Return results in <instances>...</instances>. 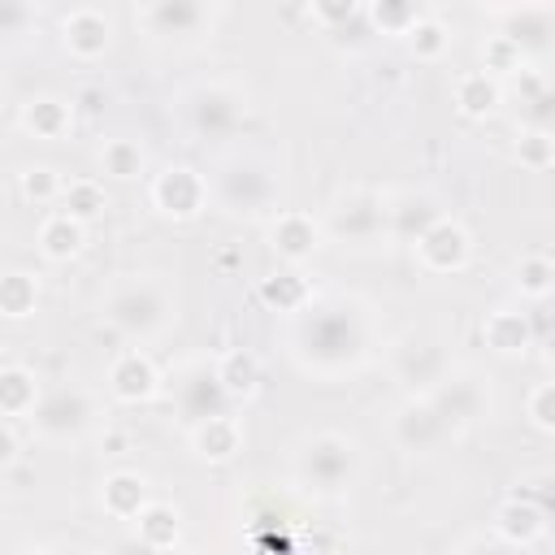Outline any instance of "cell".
Instances as JSON below:
<instances>
[{"label": "cell", "instance_id": "obj_23", "mask_svg": "<svg viewBox=\"0 0 555 555\" xmlns=\"http://www.w3.org/2000/svg\"><path fill=\"white\" fill-rule=\"evenodd\" d=\"M217 382L225 386V395H256V382H260V364L251 351H225L217 364Z\"/></svg>", "mask_w": 555, "mask_h": 555}, {"label": "cell", "instance_id": "obj_30", "mask_svg": "<svg viewBox=\"0 0 555 555\" xmlns=\"http://www.w3.org/2000/svg\"><path fill=\"white\" fill-rule=\"evenodd\" d=\"M494 100H499V91H494V82H490L486 74H464V78L455 82V104H460L468 117L490 113V108H494Z\"/></svg>", "mask_w": 555, "mask_h": 555}, {"label": "cell", "instance_id": "obj_18", "mask_svg": "<svg viewBox=\"0 0 555 555\" xmlns=\"http://www.w3.org/2000/svg\"><path fill=\"white\" fill-rule=\"evenodd\" d=\"M191 447H195V455H204V460H230V455L238 451V425H234L225 412L204 416V421L191 425Z\"/></svg>", "mask_w": 555, "mask_h": 555}, {"label": "cell", "instance_id": "obj_19", "mask_svg": "<svg viewBox=\"0 0 555 555\" xmlns=\"http://www.w3.org/2000/svg\"><path fill=\"white\" fill-rule=\"evenodd\" d=\"M100 503H104L108 516L134 520V516L147 507V481H143L139 473H113V477L104 481V490H100Z\"/></svg>", "mask_w": 555, "mask_h": 555}, {"label": "cell", "instance_id": "obj_3", "mask_svg": "<svg viewBox=\"0 0 555 555\" xmlns=\"http://www.w3.org/2000/svg\"><path fill=\"white\" fill-rule=\"evenodd\" d=\"M273 191H278V182H273L269 165L256 160V156H230L217 169V199H221L225 212L256 217L273 204Z\"/></svg>", "mask_w": 555, "mask_h": 555}, {"label": "cell", "instance_id": "obj_41", "mask_svg": "<svg viewBox=\"0 0 555 555\" xmlns=\"http://www.w3.org/2000/svg\"><path fill=\"white\" fill-rule=\"evenodd\" d=\"M551 395H555L551 386H542V390L533 395V425H538V429H551V412H546V403H551Z\"/></svg>", "mask_w": 555, "mask_h": 555}, {"label": "cell", "instance_id": "obj_26", "mask_svg": "<svg viewBox=\"0 0 555 555\" xmlns=\"http://www.w3.org/2000/svg\"><path fill=\"white\" fill-rule=\"evenodd\" d=\"M35 377L26 369H4L0 373V412L4 416H22L35 408Z\"/></svg>", "mask_w": 555, "mask_h": 555}, {"label": "cell", "instance_id": "obj_28", "mask_svg": "<svg viewBox=\"0 0 555 555\" xmlns=\"http://www.w3.org/2000/svg\"><path fill=\"white\" fill-rule=\"evenodd\" d=\"M100 169L108 178H139L143 173V147L130 139H108L100 152Z\"/></svg>", "mask_w": 555, "mask_h": 555}, {"label": "cell", "instance_id": "obj_36", "mask_svg": "<svg viewBox=\"0 0 555 555\" xmlns=\"http://www.w3.org/2000/svg\"><path fill=\"white\" fill-rule=\"evenodd\" d=\"M30 26V0H0V39H13Z\"/></svg>", "mask_w": 555, "mask_h": 555}, {"label": "cell", "instance_id": "obj_13", "mask_svg": "<svg viewBox=\"0 0 555 555\" xmlns=\"http://www.w3.org/2000/svg\"><path fill=\"white\" fill-rule=\"evenodd\" d=\"M425 399L438 408V416H442L447 425H468V421H477L481 408H486V390H481L473 377H451V373H447L438 386H429Z\"/></svg>", "mask_w": 555, "mask_h": 555}, {"label": "cell", "instance_id": "obj_40", "mask_svg": "<svg viewBox=\"0 0 555 555\" xmlns=\"http://www.w3.org/2000/svg\"><path fill=\"white\" fill-rule=\"evenodd\" d=\"M56 186H61V182H56V173H52V169H30V173L22 178V191H26L30 199H48Z\"/></svg>", "mask_w": 555, "mask_h": 555}, {"label": "cell", "instance_id": "obj_35", "mask_svg": "<svg viewBox=\"0 0 555 555\" xmlns=\"http://www.w3.org/2000/svg\"><path fill=\"white\" fill-rule=\"evenodd\" d=\"M403 35H412V48H416L421 56H438L442 43H447V30H442L438 22H412Z\"/></svg>", "mask_w": 555, "mask_h": 555}, {"label": "cell", "instance_id": "obj_27", "mask_svg": "<svg viewBox=\"0 0 555 555\" xmlns=\"http://www.w3.org/2000/svg\"><path fill=\"white\" fill-rule=\"evenodd\" d=\"M22 126L35 130L39 139H56L65 126H69V108L61 100H30L22 108Z\"/></svg>", "mask_w": 555, "mask_h": 555}, {"label": "cell", "instance_id": "obj_31", "mask_svg": "<svg viewBox=\"0 0 555 555\" xmlns=\"http://www.w3.org/2000/svg\"><path fill=\"white\" fill-rule=\"evenodd\" d=\"M546 30H551V22H546V13L542 9H529V4H520V17L507 26V43L512 48H542L546 43Z\"/></svg>", "mask_w": 555, "mask_h": 555}, {"label": "cell", "instance_id": "obj_42", "mask_svg": "<svg viewBox=\"0 0 555 555\" xmlns=\"http://www.w3.org/2000/svg\"><path fill=\"white\" fill-rule=\"evenodd\" d=\"M13 455H17V438L0 425V468H4V464H13Z\"/></svg>", "mask_w": 555, "mask_h": 555}, {"label": "cell", "instance_id": "obj_25", "mask_svg": "<svg viewBox=\"0 0 555 555\" xmlns=\"http://www.w3.org/2000/svg\"><path fill=\"white\" fill-rule=\"evenodd\" d=\"M481 334H486V343H490L494 351H503V356L525 351V343H529V325H525V317H516V312H494V317L481 325Z\"/></svg>", "mask_w": 555, "mask_h": 555}, {"label": "cell", "instance_id": "obj_1", "mask_svg": "<svg viewBox=\"0 0 555 555\" xmlns=\"http://www.w3.org/2000/svg\"><path fill=\"white\" fill-rule=\"evenodd\" d=\"M291 343H295L299 364L338 373L364 356V321L347 299L317 304V308H308V317H299Z\"/></svg>", "mask_w": 555, "mask_h": 555}, {"label": "cell", "instance_id": "obj_2", "mask_svg": "<svg viewBox=\"0 0 555 555\" xmlns=\"http://www.w3.org/2000/svg\"><path fill=\"white\" fill-rule=\"evenodd\" d=\"M360 455L356 442L343 434H312L295 451V481L312 494H343L356 481Z\"/></svg>", "mask_w": 555, "mask_h": 555}, {"label": "cell", "instance_id": "obj_32", "mask_svg": "<svg viewBox=\"0 0 555 555\" xmlns=\"http://www.w3.org/2000/svg\"><path fill=\"white\" fill-rule=\"evenodd\" d=\"M260 295H264L269 304H278L282 312H304V304H308V286H304L299 273H278V278H269V282L260 286Z\"/></svg>", "mask_w": 555, "mask_h": 555}, {"label": "cell", "instance_id": "obj_22", "mask_svg": "<svg viewBox=\"0 0 555 555\" xmlns=\"http://www.w3.org/2000/svg\"><path fill=\"white\" fill-rule=\"evenodd\" d=\"M39 247L48 260H69L82 247V221H74L69 212H56L39 225Z\"/></svg>", "mask_w": 555, "mask_h": 555}, {"label": "cell", "instance_id": "obj_16", "mask_svg": "<svg viewBox=\"0 0 555 555\" xmlns=\"http://www.w3.org/2000/svg\"><path fill=\"white\" fill-rule=\"evenodd\" d=\"M546 525V507L529 503V499H512L499 507L494 529H499V546H533V538Z\"/></svg>", "mask_w": 555, "mask_h": 555}, {"label": "cell", "instance_id": "obj_38", "mask_svg": "<svg viewBox=\"0 0 555 555\" xmlns=\"http://www.w3.org/2000/svg\"><path fill=\"white\" fill-rule=\"evenodd\" d=\"M312 13L321 26H343L356 17V0H312Z\"/></svg>", "mask_w": 555, "mask_h": 555}, {"label": "cell", "instance_id": "obj_15", "mask_svg": "<svg viewBox=\"0 0 555 555\" xmlns=\"http://www.w3.org/2000/svg\"><path fill=\"white\" fill-rule=\"evenodd\" d=\"M438 217H442V212L434 208V199H429V195H416V191L395 195V199L386 204V230L399 234V238H408V243H416Z\"/></svg>", "mask_w": 555, "mask_h": 555}, {"label": "cell", "instance_id": "obj_20", "mask_svg": "<svg viewBox=\"0 0 555 555\" xmlns=\"http://www.w3.org/2000/svg\"><path fill=\"white\" fill-rule=\"evenodd\" d=\"M65 48L78 56H100L108 48V22L95 9H78L65 17Z\"/></svg>", "mask_w": 555, "mask_h": 555}, {"label": "cell", "instance_id": "obj_6", "mask_svg": "<svg viewBox=\"0 0 555 555\" xmlns=\"http://www.w3.org/2000/svg\"><path fill=\"white\" fill-rule=\"evenodd\" d=\"M330 234L338 243H373L377 234H386V199L373 191H347L334 208H330Z\"/></svg>", "mask_w": 555, "mask_h": 555}, {"label": "cell", "instance_id": "obj_10", "mask_svg": "<svg viewBox=\"0 0 555 555\" xmlns=\"http://www.w3.org/2000/svg\"><path fill=\"white\" fill-rule=\"evenodd\" d=\"M225 386L217 382V369L208 364V360H195V364H186L182 373H178V408H182V416L195 425V421H204V416H217V412H225Z\"/></svg>", "mask_w": 555, "mask_h": 555}, {"label": "cell", "instance_id": "obj_9", "mask_svg": "<svg viewBox=\"0 0 555 555\" xmlns=\"http://www.w3.org/2000/svg\"><path fill=\"white\" fill-rule=\"evenodd\" d=\"M91 416H95V408H91V399L82 390H52V395L35 399V408H30L35 429L43 438H56V442L78 438L91 425Z\"/></svg>", "mask_w": 555, "mask_h": 555}, {"label": "cell", "instance_id": "obj_34", "mask_svg": "<svg viewBox=\"0 0 555 555\" xmlns=\"http://www.w3.org/2000/svg\"><path fill=\"white\" fill-rule=\"evenodd\" d=\"M373 22L390 35H403L416 22V0H373Z\"/></svg>", "mask_w": 555, "mask_h": 555}, {"label": "cell", "instance_id": "obj_29", "mask_svg": "<svg viewBox=\"0 0 555 555\" xmlns=\"http://www.w3.org/2000/svg\"><path fill=\"white\" fill-rule=\"evenodd\" d=\"M35 299H39L35 278H26V273H0V312L4 317H26L35 308Z\"/></svg>", "mask_w": 555, "mask_h": 555}, {"label": "cell", "instance_id": "obj_39", "mask_svg": "<svg viewBox=\"0 0 555 555\" xmlns=\"http://www.w3.org/2000/svg\"><path fill=\"white\" fill-rule=\"evenodd\" d=\"M520 160L533 165V169H542V165L551 160V139H546V130H533V134L520 139Z\"/></svg>", "mask_w": 555, "mask_h": 555}, {"label": "cell", "instance_id": "obj_14", "mask_svg": "<svg viewBox=\"0 0 555 555\" xmlns=\"http://www.w3.org/2000/svg\"><path fill=\"white\" fill-rule=\"evenodd\" d=\"M416 251H421V260H425L429 269L451 273V269H460V264L468 260V234H464L455 221L438 217V221L416 238Z\"/></svg>", "mask_w": 555, "mask_h": 555}, {"label": "cell", "instance_id": "obj_7", "mask_svg": "<svg viewBox=\"0 0 555 555\" xmlns=\"http://www.w3.org/2000/svg\"><path fill=\"white\" fill-rule=\"evenodd\" d=\"M139 22L147 26L152 39H195L212 22L208 0H143Z\"/></svg>", "mask_w": 555, "mask_h": 555}, {"label": "cell", "instance_id": "obj_17", "mask_svg": "<svg viewBox=\"0 0 555 555\" xmlns=\"http://www.w3.org/2000/svg\"><path fill=\"white\" fill-rule=\"evenodd\" d=\"M108 382H113V395H117V399L139 403V399H147V395L156 390V369H152V360H147V356L126 351V356H117V360H113Z\"/></svg>", "mask_w": 555, "mask_h": 555}, {"label": "cell", "instance_id": "obj_12", "mask_svg": "<svg viewBox=\"0 0 555 555\" xmlns=\"http://www.w3.org/2000/svg\"><path fill=\"white\" fill-rule=\"evenodd\" d=\"M447 421L438 416V408L429 399H408L399 412H395V442L403 451H434L442 438H447Z\"/></svg>", "mask_w": 555, "mask_h": 555}, {"label": "cell", "instance_id": "obj_24", "mask_svg": "<svg viewBox=\"0 0 555 555\" xmlns=\"http://www.w3.org/2000/svg\"><path fill=\"white\" fill-rule=\"evenodd\" d=\"M134 525H139V542H143V546L165 551V546L178 542V512L165 507V503H147V507L134 516Z\"/></svg>", "mask_w": 555, "mask_h": 555}, {"label": "cell", "instance_id": "obj_8", "mask_svg": "<svg viewBox=\"0 0 555 555\" xmlns=\"http://www.w3.org/2000/svg\"><path fill=\"white\" fill-rule=\"evenodd\" d=\"M390 364H395V377L403 386H412V390L416 386L429 390V386H438L447 377V351L429 334H403L395 343V351H390Z\"/></svg>", "mask_w": 555, "mask_h": 555}, {"label": "cell", "instance_id": "obj_33", "mask_svg": "<svg viewBox=\"0 0 555 555\" xmlns=\"http://www.w3.org/2000/svg\"><path fill=\"white\" fill-rule=\"evenodd\" d=\"M100 208H104V195L95 182H69L65 186V212L74 221H91V217H100Z\"/></svg>", "mask_w": 555, "mask_h": 555}, {"label": "cell", "instance_id": "obj_11", "mask_svg": "<svg viewBox=\"0 0 555 555\" xmlns=\"http://www.w3.org/2000/svg\"><path fill=\"white\" fill-rule=\"evenodd\" d=\"M208 199V186L195 169L186 165H169L165 173H156L152 182V204L165 212V217H195Z\"/></svg>", "mask_w": 555, "mask_h": 555}, {"label": "cell", "instance_id": "obj_4", "mask_svg": "<svg viewBox=\"0 0 555 555\" xmlns=\"http://www.w3.org/2000/svg\"><path fill=\"white\" fill-rule=\"evenodd\" d=\"M104 317H108L121 334L147 338V334H156V330L169 321V299H165V291H160L156 282L134 278V282L113 286V295H108V304H104Z\"/></svg>", "mask_w": 555, "mask_h": 555}, {"label": "cell", "instance_id": "obj_37", "mask_svg": "<svg viewBox=\"0 0 555 555\" xmlns=\"http://www.w3.org/2000/svg\"><path fill=\"white\" fill-rule=\"evenodd\" d=\"M546 286H551V264H546L542 256L525 260V264H520V291H529V295H546Z\"/></svg>", "mask_w": 555, "mask_h": 555}, {"label": "cell", "instance_id": "obj_21", "mask_svg": "<svg viewBox=\"0 0 555 555\" xmlns=\"http://www.w3.org/2000/svg\"><path fill=\"white\" fill-rule=\"evenodd\" d=\"M273 247H278L286 260H304V256L317 247V225H312V217H304V212H282L278 225H273Z\"/></svg>", "mask_w": 555, "mask_h": 555}, {"label": "cell", "instance_id": "obj_5", "mask_svg": "<svg viewBox=\"0 0 555 555\" xmlns=\"http://www.w3.org/2000/svg\"><path fill=\"white\" fill-rule=\"evenodd\" d=\"M182 108H186V121H191V130L199 139H225L243 121L247 100L225 82H199V87L186 91Z\"/></svg>", "mask_w": 555, "mask_h": 555}]
</instances>
